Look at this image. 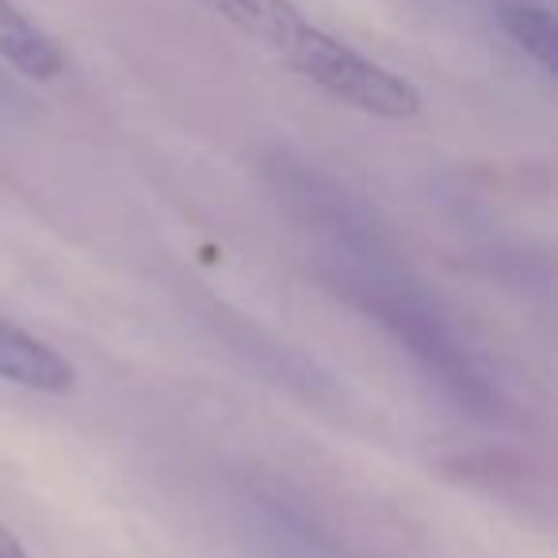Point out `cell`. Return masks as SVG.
Instances as JSON below:
<instances>
[{
    "instance_id": "5b68a950",
    "label": "cell",
    "mask_w": 558,
    "mask_h": 558,
    "mask_svg": "<svg viewBox=\"0 0 558 558\" xmlns=\"http://www.w3.org/2000/svg\"><path fill=\"white\" fill-rule=\"evenodd\" d=\"M497 24L543 73L558 70V24L539 0H497Z\"/></svg>"
},
{
    "instance_id": "3957f363",
    "label": "cell",
    "mask_w": 558,
    "mask_h": 558,
    "mask_svg": "<svg viewBox=\"0 0 558 558\" xmlns=\"http://www.w3.org/2000/svg\"><path fill=\"white\" fill-rule=\"evenodd\" d=\"M0 383L35 395H70L77 387V367L16 322L0 318Z\"/></svg>"
},
{
    "instance_id": "277c9868",
    "label": "cell",
    "mask_w": 558,
    "mask_h": 558,
    "mask_svg": "<svg viewBox=\"0 0 558 558\" xmlns=\"http://www.w3.org/2000/svg\"><path fill=\"white\" fill-rule=\"evenodd\" d=\"M0 62L27 81H54L65 70L62 47L12 0H0Z\"/></svg>"
},
{
    "instance_id": "6da1fadb",
    "label": "cell",
    "mask_w": 558,
    "mask_h": 558,
    "mask_svg": "<svg viewBox=\"0 0 558 558\" xmlns=\"http://www.w3.org/2000/svg\"><path fill=\"white\" fill-rule=\"evenodd\" d=\"M268 172L283 203L322 241L318 271L329 288L372 314L459 410L478 421H501L505 395L497 379L482 367L478 352L463 341L444 306L410 276V268L398 264L372 210L303 161L279 157Z\"/></svg>"
},
{
    "instance_id": "8992f818",
    "label": "cell",
    "mask_w": 558,
    "mask_h": 558,
    "mask_svg": "<svg viewBox=\"0 0 558 558\" xmlns=\"http://www.w3.org/2000/svg\"><path fill=\"white\" fill-rule=\"evenodd\" d=\"M0 558H32L27 555V547L16 539V532H12L4 520H0Z\"/></svg>"
},
{
    "instance_id": "52a82bcc",
    "label": "cell",
    "mask_w": 558,
    "mask_h": 558,
    "mask_svg": "<svg viewBox=\"0 0 558 558\" xmlns=\"http://www.w3.org/2000/svg\"><path fill=\"white\" fill-rule=\"evenodd\" d=\"M4 96H9V100H12V96H16V93H12V88H4V81H0V100H4Z\"/></svg>"
},
{
    "instance_id": "7a4b0ae2",
    "label": "cell",
    "mask_w": 558,
    "mask_h": 558,
    "mask_svg": "<svg viewBox=\"0 0 558 558\" xmlns=\"http://www.w3.org/2000/svg\"><path fill=\"white\" fill-rule=\"evenodd\" d=\"M199 4L226 20L233 32L268 47L279 62L306 77L314 88L364 116L402 123L421 111V93L413 88V81L398 77L395 70L314 27L291 0H199Z\"/></svg>"
}]
</instances>
